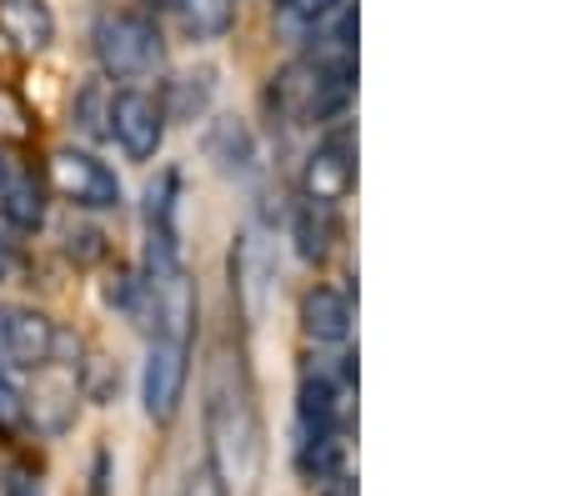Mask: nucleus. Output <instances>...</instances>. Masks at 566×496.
I'll use <instances>...</instances> for the list:
<instances>
[{
    "instance_id": "obj_1",
    "label": "nucleus",
    "mask_w": 566,
    "mask_h": 496,
    "mask_svg": "<svg viewBox=\"0 0 566 496\" xmlns=\"http://www.w3.org/2000/svg\"><path fill=\"white\" fill-rule=\"evenodd\" d=\"M206 452L226 496H256L266 482V426L241 357L216 351L206 371Z\"/></svg>"
},
{
    "instance_id": "obj_2",
    "label": "nucleus",
    "mask_w": 566,
    "mask_h": 496,
    "mask_svg": "<svg viewBox=\"0 0 566 496\" xmlns=\"http://www.w3.org/2000/svg\"><path fill=\"white\" fill-rule=\"evenodd\" d=\"M96 61L111 81H140L160 65V31L156 21L136 11L101 15L96 25Z\"/></svg>"
},
{
    "instance_id": "obj_3",
    "label": "nucleus",
    "mask_w": 566,
    "mask_h": 496,
    "mask_svg": "<svg viewBox=\"0 0 566 496\" xmlns=\"http://www.w3.org/2000/svg\"><path fill=\"white\" fill-rule=\"evenodd\" d=\"M352 96V61H301L276 81V101L296 120H326Z\"/></svg>"
},
{
    "instance_id": "obj_4",
    "label": "nucleus",
    "mask_w": 566,
    "mask_h": 496,
    "mask_svg": "<svg viewBox=\"0 0 566 496\" xmlns=\"http://www.w3.org/2000/svg\"><path fill=\"white\" fill-rule=\"evenodd\" d=\"M191 346L186 341H166V336H150L146 351V371H140V401H146V416L156 426H171L176 411L186 397V377H191Z\"/></svg>"
},
{
    "instance_id": "obj_5",
    "label": "nucleus",
    "mask_w": 566,
    "mask_h": 496,
    "mask_svg": "<svg viewBox=\"0 0 566 496\" xmlns=\"http://www.w3.org/2000/svg\"><path fill=\"white\" fill-rule=\"evenodd\" d=\"M51 186L81 211H111L120 205V181L106 161H96L91 151H55L51 156Z\"/></svg>"
},
{
    "instance_id": "obj_6",
    "label": "nucleus",
    "mask_w": 566,
    "mask_h": 496,
    "mask_svg": "<svg viewBox=\"0 0 566 496\" xmlns=\"http://www.w3.org/2000/svg\"><path fill=\"white\" fill-rule=\"evenodd\" d=\"M111 136L120 140V151L130 156V161H150V156L160 151V140H166V106H160L156 96H146V91H116L111 96Z\"/></svg>"
},
{
    "instance_id": "obj_7",
    "label": "nucleus",
    "mask_w": 566,
    "mask_h": 496,
    "mask_svg": "<svg viewBox=\"0 0 566 496\" xmlns=\"http://www.w3.org/2000/svg\"><path fill=\"white\" fill-rule=\"evenodd\" d=\"M55 357V321L25 306L0 312V367H45Z\"/></svg>"
},
{
    "instance_id": "obj_8",
    "label": "nucleus",
    "mask_w": 566,
    "mask_h": 496,
    "mask_svg": "<svg viewBox=\"0 0 566 496\" xmlns=\"http://www.w3.org/2000/svg\"><path fill=\"white\" fill-rule=\"evenodd\" d=\"M352 181H356L352 140H346V136L321 140L316 151H311V161H306V176H301V186H306V201H316V205H336V201H346Z\"/></svg>"
},
{
    "instance_id": "obj_9",
    "label": "nucleus",
    "mask_w": 566,
    "mask_h": 496,
    "mask_svg": "<svg viewBox=\"0 0 566 496\" xmlns=\"http://www.w3.org/2000/svg\"><path fill=\"white\" fill-rule=\"evenodd\" d=\"M301 331L326 346L346 341V336H352V302H346L336 286H311V292L301 296Z\"/></svg>"
},
{
    "instance_id": "obj_10",
    "label": "nucleus",
    "mask_w": 566,
    "mask_h": 496,
    "mask_svg": "<svg viewBox=\"0 0 566 496\" xmlns=\"http://www.w3.org/2000/svg\"><path fill=\"white\" fill-rule=\"evenodd\" d=\"M0 31L25 51H45L55 35V15L45 0H0Z\"/></svg>"
},
{
    "instance_id": "obj_11",
    "label": "nucleus",
    "mask_w": 566,
    "mask_h": 496,
    "mask_svg": "<svg viewBox=\"0 0 566 496\" xmlns=\"http://www.w3.org/2000/svg\"><path fill=\"white\" fill-rule=\"evenodd\" d=\"M0 217L11 231H41L45 226V201H41V186L31 176H6L0 181Z\"/></svg>"
},
{
    "instance_id": "obj_12",
    "label": "nucleus",
    "mask_w": 566,
    "mask_h": 496,
    "mask_svg": "<svg viewBox=\"0 0 566 496\" xmlns=\"http://www.w3.org/2000/svg\"><path fill=\"white\" fill-rule=\"evenodd\" d=\"M211 81L216 71H186V76L171 81V116L176 120H196L206 110V101H211Z\"/></svg>"
},
{
    "instance_id": "obj_13",
    "label": "nucleus",
    "mask_w": 566,
    "mask_h": 496,
    "mask_svg": "<svg viewBox=\"0 0 566 496\" xmlns=\"http://www.w3.org/2000/svg\"><path fill=\"white\" fill-rule=\"evenodd\" d=\"M176 6H181V21L196 41L221 35L226 25H231V0H176Z\"/></svg>"
},
{
    "instance_id": "obj_14",
    "label": "nucleus",
    "mask_w": 566,
    "mask_h": 496,
    "mask_svg": "<svg viewBox=\"0 0 566 496\" xmlns=\"http://www.w3.org/2000/svg\"><path fill=\"white\" fill-rule=\"evenodd\" d=\"M332 205H316L311 201L306 211L296 217V246H301V256L306 261H321L326 256V246H332V217H326Z\"/></svg>"
},
{
    "instance_id": "obj_15",
    "label": "nucleus",
    "mask_w": 566,
    "mask_h": 496,
    "mask_svg": "<svg viewBox=\"0 0 566 496\" xmlns=\"http://www.w3.org/2000/svg\"><path fill=\"white\" fill-rule=\"evenodd\" d=\"M25 421V401H21V391L11 387V381L0 377V432H15Z\"/></svg>"
},
{
    "instance_id": "obj_16",
    "label": "nucleus",
    "mask_w": 566,
    "mask_h": 496,
    "mask_svg": "<svg viewBox=\"0 0 566 496\" xmlns=\"http://www.w3.org/2000/svg\"><path fill=\"white\" fill-rule=\"evenodd\" d=\"M291 21H326V15L342 6V0H276Z\"/></svg>"
},
{
    "instance_id": "obj_17",
    "label": "nucleus",
    "mask_w": 566,
    "mask_h": 496,
    "mask_svg": "<svg viewBox=\"0 0 566 496\" xmlns=\"http://www.w3.org/2000/svg\"><path fill=\"white\" fill-rule=\"evenodd\" d=\"M181 496H226V492H221V482L211 476V466H206V472H191V476H186Z\"/></svg>"
},
{
    "instance_id": "obj_18",
    "label": "nucleus",
    "mask_w": 566,
    "mask_h": 496,
    "mask_svg": "<svg viewBox=\"0 0 566 496\" xmlns=\"http://www.w3.org/2000/svg\"><path fill=\"white\" fill-rule=\"evenodd\" d=\"M0 496H41V486H35L25 472H11L6 476V486H0Z\"/></svg>"
},
{
    "instance_id": "obj_19",
    "label": "nucleus",
    "mask_w": 566,
    "mask_h": 496,
    "mask_svg": "<svg viewBox=\"0 0 566 496\" xmlns=\"http://www.w3.org/2000/svg\"><path fill=\"white\" fill-rule=\"evenodd\" d=\"M11 271H15V246L6 241V231H0V281H11Z\"/></svg>"
},
{
    "instance_id": "obj_20",
    "label": "nucleus",
    "mask_w": 566,
    "mask_h": 496,
    "mask_svg": "<svg viewBox=\"0 0 566 496\" xmlns=\"http://www.w3.org/2000/svg\"><path fill=\"white\" fill-rule=\"evenodd\" d=\"M146 6H176V0H146Z\"/></svg>"
},
{
    "instance_id": "obj_21",
    "label": "nucleus",
    "mask_w": 566,
    "mask_h": 496,
    "mask_svg": "<svg viewBox=\"0 0 566 496\" xmlns=\"http://www.w3.org/2000/svg\"><path fill=\"white\" fill-rule=\"evenodd\" d=\"M0 181H6V161H0Z\"/></svg>"
}]
</instances>
